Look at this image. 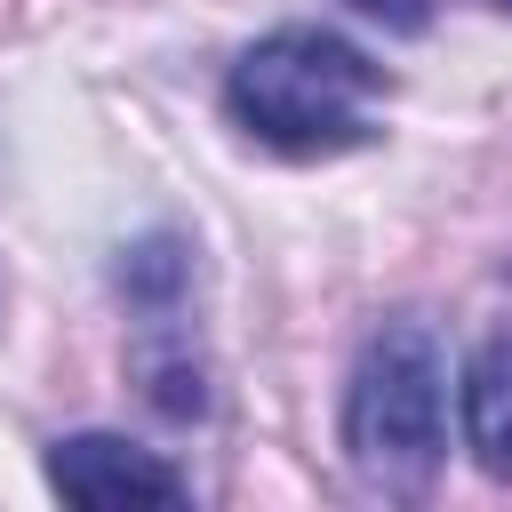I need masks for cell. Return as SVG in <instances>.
Returning <instances> with one entry per match:
<instances>
[{
    "label": "cell",
    "instance_id": "obj_3",
    "mask_svg": "<svg viewBox=\"0 0 512 512\" xmlns=\"http://www.w3.org/2000/svg\"><path fill=\"white\" fill-rule=\"evenodd\" d=\"M48 488L72 504H184L192 480L160 456L136 448L128 432H72L48 448Z\"/></svg>",
    "mask_w": 512,
    "mask_h": 512
},
{
    "label": "cell",
    "instance_id": "obj_1",
    "mask_svg": "<svg viewBox=\"0 0 512 512\" xmlns=\"http://www.w3.org/2000/svg\"><path fill=\"white\" fill-rule=\"evenodd\" d=\"M384 88V64H368L352 40L336 32H312V24H288V32H264L232 72H224V112L272 144V152H296V160H320V152H352L368 144V104Z\"/></svg>",
    "mask_w": 512,
    "mask_h": 512
},
{
    "label": "cell",
    "instance_id": "obj_6",
    "mask_svg": "<svg viewBox=\"0 0 512 512\" xmlns=\"http://www.w3.org/2000/svg\"><path fill=\"white\" fill-rule=\"evenodd\" d=\"M496 8H512V0H496Z\"/></svg>",
    "mask_w": 512,
    "mask_h": 512
},
{
    "label": "cell",
    "instance_id": "obj_2",
    "mask_svg": "<svg viewBox=\"0 0 512 512\" xmlns=\"http://www.w3.org/2000/svg\"><path fill=\"white\" fill-rule=\"evenodd\" d=\"M344 456L376 496H424L448 456V352L424 320H384L344 384Z\"/></svg>",
    "mask_w": 512,
    "mask_h": 512
},
{
    "label": "cell",
    "instance_id": "obj_5",
    "mask_svg": "<svg viewBox=\"0 0 512 512\" xmlns=\"http://www.w3.org/2000/svg\"><path fill=\"white\" fill-rule=\"evenodd\" d=\"M352 16H368V24H384V32H424L432 24V0H344Z\"/></svg>",
    "mask_w": 512,
    "mask_h": 512
},
{
    "label": "cell",
    "instance_id": "obj_4",
    "mask_svg": "<svg viewBox=\"0 0 512 512\" xmlns=\"http://www.w3.org/2000/svg\"><path fill=\"white\" fill-rule=\"evenodd\" d=\"M464 448L488 480H512V328L488 336L464 368Z\"/></svg>",
    "mask_w": 512,
    "mask_h": 512
}]
</instances>
